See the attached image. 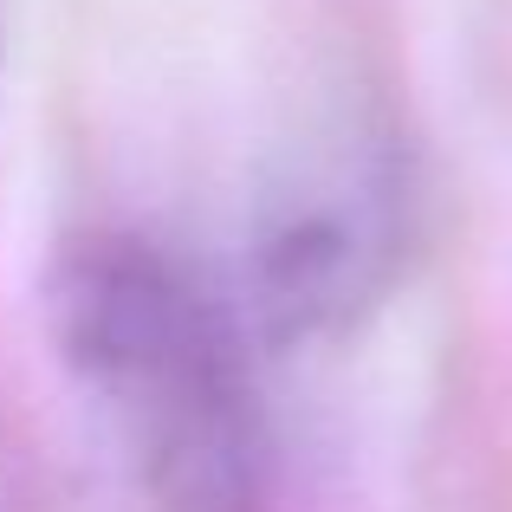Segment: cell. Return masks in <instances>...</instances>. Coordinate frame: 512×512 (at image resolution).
<instances>
[{
    "label": "cell",
    "instance_id": "1",
    "mask_svg": "<svg viewBox=\"0 0 512 512\" xmlns=\"http://www.w3.org/2000/svg\"><path fill=\"white\" fill-rule=\"evenodd\" d=\"M52 331L156 512H260L266 415L247 312L143 234H85L52 273Z\"/></svg>",
    "mask_w": 512,
    "mask_h": 512
},
{
    "label": "cell",
    "instance_id": "2",
    "mask_svg": "<svg viewBox=\"0 0 512 512\" xmlns=\"http://www.w3.org/2000/svg\"><path fill=\"white\" fill-rule=\"evenodd\" d=\"M409 195L383 143L350 137L266 195L247 247V325L299 344L357 325L396 279Z\"/></svg>",
    "mask_w": 512,
    "mask_h": 512
},
{
    "label": "cell",
    "instance_id": "3",
    "mask_svg": "<svg viewBox=\"0 0 512 512\" xmlns=\"http://www.w3.org/2000/svg\"><path fill=\"white\" fill-rule=\"evenodd\" d=\"M0 52H7V26H0Z\"/></svg>",
    "mask_w": 512,
    "mask_h": 512
}]
</instances>
